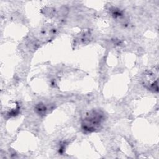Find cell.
<instances>
[{
	"label": "cell",
	"mask_w": 159,
	"mask_h": 159,
	"mask_svg": "<svg viewBox=\"0 0 159 159\" xmlns=\"http://www.w3.org/2000/svg\"><path fill=\"white\" fill-rule=\"evenodd\" d=\"M104 115L99 111H92L83 119L82 128L86 132H94L101 125Z\"/></svg>",
	"instance_id": "6da1fadb"
},
{
	"label": "cell",
	"mask_w": 159,
	"mask_h": 159,
	"mask_svg": "<svg viewBox=\"0 0 159 159\" xmlns=\"http://www.w3.org/2000/svg\"><path fill=\"white\" fill-rule=\"evenodd\" d=\"M36 109L37 110H38L39 111V113H42V112H45V111H46V108H45V107L43 106V105H39L37 107V108H36Z\"/></svg>",
	"instance_id": "7a4b0ae2"
}]
</instances>
